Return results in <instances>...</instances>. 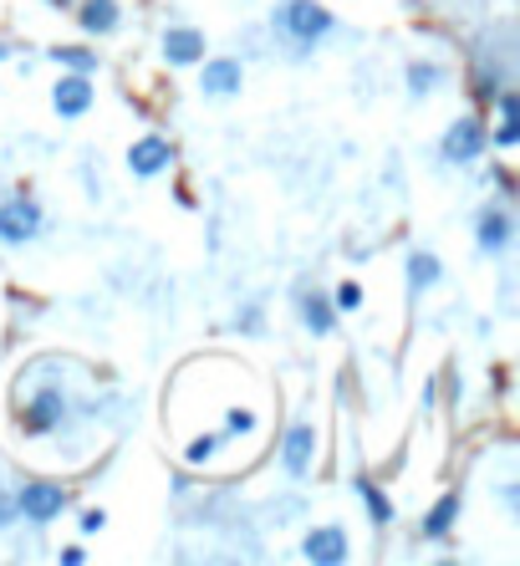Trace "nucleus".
I'll return each mask as SVG.
<instances>
[{"instance_id": "nucleus-1", "label": "nucleus", "mask_w": 520, "mask_h": 566, "mask_svg": "<svg viewBox=\"0 0 520 566\" xmlns=\"http://www.w3.org/2000/svg\"><path fill=\"white\" fill-rule=\"evenodd\" d=\"M270 31H276V42H281L291 57L307 61L316 46L337 31V15H332L322 0H276V5H270Z\"/></svg>"}, {"instance_id": "nucleus-2", "label": "nucleus", "mask_w": 520, "mask_h": 566, "mask_svg": "<svg viewBox=\"0 0 520 566\" xmlns=\"http://www.w3.org/2000/svg\"><path fill=\"white\" fill-rule=\"evenodd\" d=\"M72 418V393L57 378H36L31 388H15V434L21 439H51Z\"/></svg>"}, {"instance_id": "nucleus-3", "label": "nucleus", "mask_w": 520, "mask_h": 566, "mask_svg": "<svg viewBox=\"0 0 520 566\" xmlns=\"http://www.w3.org/2000/svg\"><path fill=\"white\" fill-rule=\"evenodd\" d=\"M470 230H475V251L485 261H506L516 251V209H510V199H485L475 209Z\"/></svg>"}, {"instance_id": "nucleus-4", "label": "nucleus", "mask_w": 520, "mask_h": 566, "mask_svg": "<svg viewBox=\"0 0 520 566\" xmlns=\"http://www.w3.org/2000/svg\"><path fill=\"white\" fill-rule=\"evenodd\" d=\"M77 500H72V490L61 485V480H42V475H31L21 490H15V510H21V521L26 525H51V521H61L67 510H72Z\"/></svg>"}, {"instance_id": "nucleus-5", "label": "nucleus", "mask_w": 520, "mask_h": 566, "mask_svg": "<svg viewBox=\"0 0 520 566\" xmlns=\"http://www.w3.org/2000/svg\"><path fill=\"white\" fill-rule=\"evenodd\" d=\"M42 235H46V209L36 194L21 189L11 199H0V245L21 251V245H31V240H42Z\"/></svg>"}, {"instance_id": "nucleus-6", "label": "nucleus", "mask_w": 520, "mask_h": 566, "mask_svg": "<svg viewBox=\"0 0 520 566\" xmlns=\"http://www.w3.org/2000/svg\"><path fill=\"white\" fill-rule=\"evenodd\" d=\"M485 153H490V138H485V118H475V113L454 118L444 134H439V159L454 169H475Z\"/></svg>"}, {"instance_id": "nucleus-7", "label": "nucleus", "mask_w": 520, "mask_h": 566, "mask_svg": "<svg viewBox=\"0 0 520 566\" xmlns=\"http://www.w3.org/2000/svg\"><path fill=\"white\" fill-rule=\"evenodd\" d=\"M316 454H322V434H316V424L307 414L301 418H291L286 424V434H281V475L286 480H307L316 470Z\"/></svg>"}, {"instance_id": "nucleus-8", "label": "nucleus", "mask_w": 520, "mask_h": 566, "mask_svg": "<svg viewBox=\"0 0 520 566\" xmlns=\"http://www.w3.org/2000/svg\"><path fill=\"white\" fill-rule=\"evenodd\" d=\"M159 57H164L169 72H194V67L209 57V36L199 26H189V21H174V26H164V36H159Z\"/></svg>"}, {"instance_id": "nucleus-9", "label": "nucleus", "mask_w": 520, "mask_h": 566, "mask_svg": "<svg viewBox=\"0 0 520 566\" xmlns=\"http://www.w3.org/2000/svg\"><path fill=\"white\" fill-rule=\"evenodd\" d=\"M353 495H357V506H362V516H368V525L378 531V536H388L393 531V521H398V500L388 495L383 480H372L368 470H353Z\"/></svg>"}, {"instance_id": "nucleus-10", "label": "nucleus", "mask_w": 520, "mask_h": 566, "mask_svg": "<svg viewBox=\"0 0 520 566\" xmlns=\"http://www.w3.org/2000/svg\"><path fill=\"white\" fill-rule=\"evenodd\" d=\"M178 149L169 143L164 134H143L128 143V174H134L138 184H153V180H164L169 169H174Z\"/></svg>"}, {"instance_id": "nucleus-11", "label": "nucleus", "mask_w": 520, "mask_h": 566, "mask_svg": "<svg viewBox=\"0 0 520 566\" xmlns=\"http://www.w3.org/2000/svg\"><path fill=\"white\" fill-rule=\"evenodd\" d=\"M301 562H312V566L353 562V536H347V525H337V521L312 525V531L301 536Z\"/></svg>"}, {"instance_id": "nucleus-12", "label": "nucleus", "mask_w": 520, "mask_h": 566, "mask_svg": "<svg viewBox=\"0 0 520 566\" xmlns=\"http://www.w3.org/2000/svg\"><path fill=\"white\" fill-rule=\"evenodd\" d=\"M245 88V61L240 57H205L199 61V97L205 103H230Z\"/></svg>"}, {"instance_id": "nucleus-13", "label": "nucleus", "mask_w": 520, "mask_h": 566, "mask_svg": "<svg viewBox=\"0 0 520 566\" xmlns=\"http://www.w3.org/2000/svg\"><path fill=\"white\" fill-rule=\"evenodd\" d=\"M92 103H97V88H92L88 72H61L57 77V88H51V113H57L61 123L88 118Z\"/></svg>"}, {"instance_id": "nucleus-14", "label": "nucleus", "mask_w": 520, "mask_h": 566, "mask_svg": "<svg viewBox=\"0 0 520 566\" xmlns=\"http://www.w3.org/2000/svg\"><path fill=\"white\" fill-rule=\"evenodd\" d=\"M297 316H301V332L307 337H316V343H327V337H337V307H332V291H316V286H307V291H297Z\"/></svg>"}, {"instance_id": "nucleus-15", "label": "nucleus", "mask_w": 520, "mask_h": 566, "mask_svg": "<svg viewBox=\"0 0 520 566\" xmlns=\"http://www.w3.org/2000/svg\"><path fill=\"white\" fill-rule=\"evenodd\" d=\"M460 516H464V495L460 490H444L429 510H424V521H418V541H429V546L449 541V536H454V525H460Z\"/></svg>"}, {"instance_id": "nucleus-16", "label": "nucleus", "mask_w": 520, "mask_h": 566, "mask_svg": "<svg viewBox=\"0 0 520 566\" xmlns=\"http://www.w3.org/2000/svg\"><path fill=\"white\" fill-rule=\"evenodd\" d=\"M403 286H408V301H424L434 286H444V261L434 251H408L403 255Z\"/></svg>"}, {"instance_id": "nucleus-17", "label": "nucleus", "mask_w": 520, "mask_h": 566, "mask_svg": "<svg viewBox=\"0 0 520 566\" xmlns=\"http://www.w3.org/2000/svg\"><path fill=\"white\" fill-rule=\"evenodd\" d=\"M67 15L77 21L82 36H113V31H123V0H77Z\"/></svg>"}, {"instance_id": "nucleus-18", "label": "nucleus", "mask_w": 520, "mask_h": 566, "mask_svg": "<svg viewBox=\"0 0 520 566\" xmlns=\"http://www.w3.org/2000/svg\"><path fill=\"white\" fill-rule=\"evenodd\" d=\"M403 82H408V97L424 103V97H434V92L449 82V67L439 57H414L408 67H403Z\"/></svg>"}, {"instance_id": "nucleus-19", "label": "nucleus", "mask_w": 520, "mask_h": 566, "mask_svg": "<svg viewBox=\"0 0 520 566\" xmlns=\"http://www.w3.org/2000/svg\"><path fill=\"white\" fill-rule=\"evenodd\" d=\"M230 444L220 429H205L194 434V439H184V449H178V464H189V470H209V464L220 460V449Z\"/></svg>"}, {"instance_id": "nucleus-20", "label": "nucleus", "mask_w": 520, "mask_h": 566, "mask_svg": "<svg viewBox=\"0 0 520 566\" xmlns=\"http://www.w3.org/2000/svg\"><path fill=\"white\" fill-rule=\"evenodd\" d=\"M220 434L224 439H255L261 434V408L255 403H230L220 414Z\"/></svg>"}, {"instance_id": "nucleus-21", "label": "nucleus", "mask_w": 520, "mask_h": 566, "mask_svg": "<svg viewBox=\"0 0 520 566\" xmlns=\"http://www.w3.org/2000/svg\"><path fill=\"white\" fill-rule=\"evenodd\" d=\"M46 57L57 61L61 72H97V51H92V46H51V51H46Z\"/></svg>"}, {"instance_id": "nucleus-22", "label": "nucleus", "mask_w": 520, "mask_h": 566, "mask_svg": "<svg viewBox=\"0 0 520 566\" xmlns=\"http://www.w3.org/2000/svg\"><path fill=\"white\" fill-rule=\"evenodd\" d=\"M495 153H516L520 149V118H495V128H485Z\"/></svg>"}, {"instance_id": "nucleus-23", "label": "nucleus", "mask_w": 520, "mask_h": 566, "mask_svg": "<svg viewBox=\"0 0 520 566\" xmlns=\"http://www.w3.org/2000/svg\"><path fill=\"white\" fill-rule=\"evenodd\" d=\"M362 301H368V291H362V281H343L337 291H332V307H337V316H353L362 312Z\"/></svg>"}, {"instance_id": "nucleus-24", "label": "nucleus", "mask_w": 520, "mask_h": 566, "mask_svg": "<svg viewBox=\"0 0 520 566\" xmlns=\"http://www.w3.org/2000/svg\"><path fill=\"white\" fill-rule=\"evenodd\" d=\"M230 327L245 332V337H261V327H266V307H261V301H245V307L230 316Z\"/></svg>"}, {"instance_id": "nucleus-25", "label": "nucleus", "mask_w": 520, "mask_h": 566, "mask_svg": "<svg viewBox=\"0 0 520 566\" xmlns=\"http://www.w3.org/2000/svg\"><path fill=\"white\" fill-rule=\"evenodd\" d=\"M77 531H82V536H103V531H107V510L103 506L77 510Z\"/></svg>"}, {"instance_id": "nucleus-26", "label": "nucleus", "mask_w": 520, "mask_h": 566, "mask_svg": "<svg viewBox=\"0 0 520 566\" xmlns=\"http://www.w3.org/2000/svg\"><path fill=\"white\" fill-rule=\"evenodd\" d=\"M490 103H495V118H520V92L510 88V82H506L500 92H495Z\"/></svg>"}, {"instance_id": "nucleus-27", "label": "nucleus", "mask_w": 520, "mask_h": 566, "mask_svg": "<svg viewBox=\"0 0 520 566\" xmlns=\"http://www.w3.org/2000/svg\"><path fill=\"white\" fill-rule=\"evenodd\" d=\"M11 525H21V510H15V490L0 485V531H11Z\"/></svg>"}, {"instance_id": "nucleus-28", "label": "nucleus", "mask_w": 520, "mask_h": 566, "mask_svg": "<svg viewBox=\"0 0 520 566\" xmlns=\"http://www.w3.org/2000/svg\"><path fill=\"white\" fill-rule=\"evenodd\" d=\"M57 562H61V566H82V562H88V546H77V541H67V546L57 552Z\"/></svg>"}, {"instance_id": "nucleus-29", "label": "nucleus", "mask_w": 520, "mask_h": 566, "mask_svg": "<svg viewBox=\"0 0 520 566\" xmlns=\"http://www.w3.org/2000/svg\"><path fill=\"white\" fill-rule=\"evenodd\" d=\"M495 189H500V199H516V174H510V169H495Z\"/></svg>"}, {"instance_id": "nucleus-30", "label": "nucleus", "mask_w": 520, "mask_h": 566, "mask_svg": "<svg viewBox=\"0 0 520 566\" xmlns=\"http://www.w3.org/2000/svg\"><path fill=\"white\" fill-rule=\"evenodd\" d=\"M434 403H439V378H429V383H424V414H434Z\"/></svg>"}, {"instance_id": "nucleus-31", "label": "nucleus", "mask_w": 520, "mask_h": 566, "mask_svg": "<svg viewBox=\"0 0 520 566\" xmlns=\"http://www.w3.org/2000/svg\"><path fill=\"white\" fill-rule=\"evenodd\" d=\"M46 5H51V11H72L77 0H46Z\"/></svg>"}, {"instance_id": "nucleus-32", "label": "nucleus", "mask_w": 520, "mask_h": 566, "mask_svg": "<svg viewBox=\"0 0 520 566\" xmlns=\"http://www.w3.org/2000/svg\"><path fill=\"white\" fill-rule=\"evenodd\" d=\"M11 51H15L11 42H0V67H5V61H11Z\"/></svg>"}]
</instances>
